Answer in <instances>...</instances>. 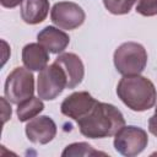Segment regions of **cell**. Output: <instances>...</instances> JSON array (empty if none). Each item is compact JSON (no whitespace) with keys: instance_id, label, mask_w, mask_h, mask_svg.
Masks as SVG:
<instances>
[{"instance_id":"6da1fadb","label":"cell","mask_w":157,"mask_h":157,"mask_svg":"<svg viewBox=\"0 0 157 157\" xmlns=\"http://www.w3.org/2000/svg\"><path fill=\"white\" fill-rule=\"evenodd\" d=\"M76 123L83 136L104 139L114 136L125 125V119L115 105L97 101L91 112Z\"/></svg>"},{"instance_id":"7a4b0ae2","label":"cell","mask_w":157,"mask_h":157,"mask_svg":"<svg viewBox=\"0 0 157 157\" xmlns=\"http://www.w3.org/2000/svg\"><path fill=\"white\" fill-rule=\"evenodd\" d=\"M120 101L134 112H145L157 101V90L151 80L141 75L123 76L117 86Z\"/></svg>"},{"instance_id":"3957f363","label":"cell","mask_w":157,"mask_h":157,"mask_svg":"<svg viewBox=\"0 0 157 157\" xmlns=\"http://www.w3.org/2000/svg\"><path fill=\"white\" fill-rule=\"evenodd\" d=\"M113 60L117 71L123 76L140 75L147 64V52L140 43L125 42L115 49Z\"/></svg>"},{"instance_id":"277c9868","label":"cell","mask_w":157,"mask_h":157,"mask_svg":"<svg viewBox=\"0 0 157 157\" xmlns=\"http://www.w3.org/2000/svg\"><path fill=\"white\" fill-rule=\"evenodd\" d=\"M5 97L13 104H20L23 101L33 97L34 77L27 67H15L5 81Z\"/></svg>"},{"instance_id":"5b68a950","label":"cell","mask_w":157,"mask_h":157,"mask_svg":"<svg viewBox=\"0 0 157 157\" xmlns=\"http://www.w3.org/2000/svg\"><path fill=\"white\" fill-rule=\"evenodd\" d=\"M66 85L67 80L64 70L54 61L39 71L37 77L38 97L45 101H53L66 88Z\"/></svg>"},{"instance_id":"8992f818","label":"cell","mask_w":157,"mask_h":157,"mask_svg":"<svg viewBox=\"0 0 157 157\" xmlns=\"http://www.w3.org/2000/svg\"><path fill=\"white\" fill-rule=\"evenodd\" d=\"M148 144L147 132L134 125L123 126L114 135V148L125 157H135L140 155Z\"/></svg>"},{"instance_id":"52a82bcc","label":"cell","mask_w":157,"mask_h":157,"mask_svg":"<svg viewBox=\"0 0 157 157\" xmlns=\"http://www.w3.org/2000/svg\"><path fill=\"white\" fill-rule=\"evenodd\" d=\"M52 22L60 29L71 31L80 27L86 18L83 9L72 1H59L50 11Z\"/></svg>"},{"instance_id":"ba28073f","label":"cell","mask_w":157,"mask_h":157,"mask_svg":"<svg viewBox=\"0 0 157 157\" xmlns=\"http://www.w3.org/2000/svg\"><path fill=\"white\" fill-rule=\"evenodd\" d=\"M96 103L97 101L88 92H74L63 101L60 110L65 117H69L77 121L78 119L86 117Z\"/></svg>"},{"instance_id":"9c48e42d","label":"cell","mask_w":157,"mask_h":157,"mask_svg":"<svg viewBox=\"0 0 157 157\" xmlns=\"http://www.w3.org/2000/svg\"><path fill=\"white\" fill-rule=\"evenodd\" d=\"M25 131L31 142L45 145L55 137L56 124L48 115H37L27 123Z\"/></svg>"},{"instance_id":"30bf717a","label":"cell","mask_w":157,"mask_h":157,"mask_svg":"<svg viewBox=\"0 0 157 157\" xmlns=\"http://www.w3.org/2000/svg\"><path fill=\"white\" fill-rule=\"evenodd\" d=\"M54 61L64 70L66 75V88H75L82 82L85 75V66L78 55L74 53H63Z\"/></svg>"},{"instance_id":"8fae6325","label":"cell","mask_w":157,"mask_h":157,"mask_svg":"<svg viewBox=\"0 0 157 157\" xmlns=\"http://www.w3.org/2000/svg\"><path fill=\"white\" fill-rule=\"evenodd\" d=\"M37 40L49 53L60 54L69 45L70 37L64 31H61V29H59L56 27L47 26L37 34Z\"/></svg>"},{"instance_id":"7c38bea8","label":"cell","mask_w":157,"mask_h":157,"mask_svg":"<svg viewBox=\"0 0 157 157\" xmlns=\"http://www.w3.org/2000/svg\"><path fill=\"white\" fill-rule=\"evenodd\" d=\"M22 63L31 71H40L49 63V52L39 43L26 44L22 49Z\"/></svg>"},{"instance_id":"4fadbf2b","label":"cell","mask_w":157,"mask_h":157,"mask_svg":"<svg viewBox=\"0 0 157 157\" xmlns=\"http://www.w3.org/2000/svg\"><path fill=\"white\" fill-rule=\"evenodd\" d=\"M49 12V0H23L21 4V17L28 25L43 22Z\"/></svg>"},{"instance_id":"5bb4252c","label":"cell","mask_w":157,"mask_h":157,"mask_svg":"<svg viewBox=\"0 0 157 157\" xmlns=\"http://www.w3.org/2000/svg\"><path fill=\"white\" fill-rule=\"evenodd\" d=\"M44 109V104L42 102V98L39 97H31L26 101H23L22 103L17 104V117L20 121H27L31 120L33 118H36L37 115H39L40 112H43Z\"/></svg>"},{"instance_id":"9a60e30c","label":"cell","mask_w":157,"mask_h":157,"mask_svg":"<svg viewBox=\"0 0 157 157\" xmlns=\"http://www.w3.org/2000/svg\"><path fill=\"white\" fill-rule=\"evenodd\" d=\"M96 155H105L104 152L96 151L91 145L86 142H75L67 145L63 151V157H76V156H96Z\"/></svg>"},{"instance_id":"2e32d148","label":"cell","mask_w":157,"mask_h":157,"mask_svg":"<svg viewBox=\"0 0 157 157\" xmlns=\"http://www.w3.org/2000/svg\"><path fill=\"white\" fill-rule=\"evenodd\" d=\"M136 0H103L104 7L113 15L129 13Z\"/></svg>"},{"instance_id":"e0dca14e","label":"cell","mask_w":157,"mask_h":157,"mask_svg":"<svg viewBox=\"0 0 157 157\" xmlns=\"http://www.w3.org/2000/svg\"><path fill=\"white\" fill-rule=\"evenodd\" d=\"M136 12L145 17L156 16L157 15V0H139L136 5Z\"/></svg>"},{"instance_id":"ac0fdd59","label":"cell","mask_w":157,"mask_h":157,"mask_svg":"<svg viewBox=\"0 0 157 157\" xmlns=\"http://www.w3.org/2000/svg\"><path fill=\"white\" fill-rule=\"evenodd\" d=\"M148 131L157 137V107L155 109V114L148 119Z\"/></svg>"},{"instance_id":"d6986e66","label":"cell","mask_w":157,"mask_h":157,"mask_svg":"<svg viewBox=\"0 0 157 157\" xmlns=\"http://www.w3.org/2000/svg\"><path fill=\"white\" fill-rule=\"evenodd\" d=\"M23 0H0V4L2 7L6 9H13L16 6H18L20 4H22Z\"/></svg>"}]
</instances>
